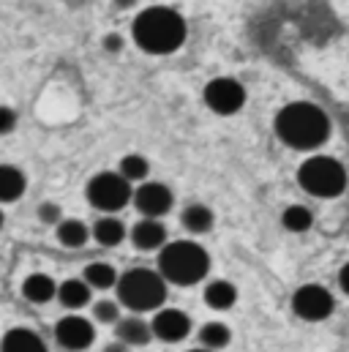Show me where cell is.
<instances>
[{
  "instance_id": "obj_1",
  "label": "cell",
  "mask_w": 349,
  "mask_h": 352,
  "mask_svg": "<svg viewBox=\"0 0 349 352\" xmlns=\"http://www.w3.org/2000/svg\"><path fill=\"white\" fill-rule=\"evenodd\" d=\"M275 137L292 151H317L330 137V118L311 101H289L273 120Z\"/></svg>"
},
{
  "instance_id": "obj_2",
  "label": "cell",
  "mask_w": 349,
  "mask_h": 352,
  "mask_svg": "<svg viewBox=\"0 0 349 352\" xmlns=\"http://www.w3.org/2000/svg\"><path fill=\"white\" fill-rule=\"evenodd\" d=\"M185 19L170 6H148L131 22L134 44L150 55H172L185 41Z\"/></svg>"
},
{
  "instance_id": "obj_3",
  "label": "cell",
  "mask_w": 349,
  "mask_h": 352,
  "mask_svg": "<svg viewBox=\"0 0 349 352\" xmlns=\"http://www.w3.org/2000/svg\"><path fill=\"white\" fill-rule=\"evenodd\" d=\"M210 270V257L196 241H172L159 252V273L177 287L199 284Z\"/></svg>"
},
{
  "instance_id": "obj_4",
  "label": "cell",
  "mask_w": 349,
  "mask_h": 352,
  "mask_svg": "<svg viewBox=\"0 0 349 352\" xmlns=\"http://www.w3.org/2000/svg\"><path fill=\"white\" fill-rule=\"evenodd\" d=\"M117 300L134 314L159 311L167 300V278L150 267H131L117 278Z\"/></svg>"
},
{
  "instance_id": "obj_5",
  "label": "cell",
  "mask_w": 349,
  "mask_h": 352,
  "mask_svg": "<svg viewBox=\"0 0 349 352\" xmlns=\"http://www.w3.org/2000/svg\"><path fill=\"white\" fill-rule=\"evenodd\" d=\"M297 183L306 194L319 197V199H333L341 197L347 188V170L339 159L333 156H308L300 170H297Z\"/></svg>"
},
{
  "instance_id": "obj_6",
  "label": "cell",
  "mask_w": 349,
  "mask_h": 352,
  "mask_svg": "<svg viewBox=\"0 0 349 352\" xmlns=\"http://www.w3.org/2000/svg\"><path fill=\"white\" fill-rule=\"evenodd\" d=\"M85 194L87 202L101 213H117L134 199L131 180H126L120 173H98V175H93L87 180Z\"/></svg>"
},
{
  "instance_id": "obj_7",
  "label": "cell",
  "mask_w": 349,
  "mask_h": 352,
  "mask_svg": "<svg viewBox=\"0 0 349 352\" xmlns=\"http://www.w3.org/2000/svg\"><path fill=\"white\" fill-rule=\"evenodd\" d=\"M336 298L322 284H303L292 295V311L306 322H322L333 314Z\"/></svg>"
},
{
  "instance_id": "obj_8",
  "label": "cell",
  "mask_w": 349,
  "mask_h": 352,
  "mask_svg": "<svg viewBox=\"0 0 349 352\" xmlns=\"http://www.w3.org/2000/svg\"><path fill=\"white\" fill-rule=\"evenodd\" d=\"M205 107L216 115H235L246 104V88L232 77H216L202 90Z\"/></svg>"
},
{
  "instance_id": "obj_9",
  "label": "cell",
  "mask_w": 349,
  "mask_h": 352,
  "mask_svg": "<svg viewBox=\"0 0 349 352\" xmlns=\"http://www.w3.org/2000/svg\"><path fill=\"white\" fill-rule=\"evenodd\" d=\"M134 208L142 213V216H150V219H161L172 210L174 205V194L170 186L164 183H156V180H145L142 186L134 188Z\"/></svg>"
},
{
  "instance_id": "obj_10",
  "label": "cell",
  "mask_w": 349,
  "mask_h": 352,
  "mask_svg": "<svg viewBox=\"0 0 349 352\" xmlns=\"http://www.w3.org/2000/svg\"><path fill=\"white\" fill-rule=\"evenodd\" d=\"M55 339H58V344H60L63 350L82 352L93 344L95 328H93V322L85 320V317L69 314V317H63V320L55 325Z\"/></svg>"
},
{
  "instance_id": "obj_11",
  "label": "cell",
  "mask_w": 349,
  "mask_h": 352,
  "mask_svg": "<svg viewBox=\"0 0 349 352\" xmlns=\"http://www.w3.org/2000/svg\"><path fill=\"white\" fill-rule=\"evenodd\" d=\"M150 328H153L156 339L174 344V342H183L191 333V317L180 309H159L150 320Z\"/></svg>"
},
{
  "instance_id": "obj_12",
  "label": "cell",
  "mask_w": 349,
  "mask_h": 352,
  "mask_svg": "<svg viewBox=\"0 0 349 352\" xmlns=\"http://www.w3.org/2000/svg\"><path fill=\"white\" fill-rule=\"evenodd\" d=\"M131 243L139 252H156L167 243V227L161 224V219H150L142 216L134 227H131Z\"/></svg>"
},
{
  "instance_id": "obj_13",
  "label": "cell",
  "mask_w": 349,
  "mask_h": 352,
  "mask_svg": "<svg viewBox=\"0 0 349 352\" xmlns=\"http://www.w3.org/2000/svg\"><path fill=\"white\" fill-rule=\"evenodd\" d=\"M115 339H120L128 347H145L153 339V328L142 317H123L115 322Z\"/></svg>"
},
{
  "instance_id": "obj_14",
  "label": "cell",
  "mask_w": 349,
  "mask_h": 352,
  "mask_svg": "<svg viewBox=\"0 0 349 352\" xmlns=\"http://www.w3.org/2000/svg\"><path fill=\"white\" fill-rule=\"evenodd\" d=\"M0 352H49L44 339L30 328H11L0 339Z\"/></svg>"
},
{
  "instance_id": "obj_15",
  "label": "cell",
  "mask_w": 349,
  "mask_h": 352,
  "mask_svg": "<svg viewBox=\"0 0 349 352\" xmlns=\"http://www.w3.org/2000/svg\"><path fill=\"white\" fill-rule=\"evenodd\" d=\"M90 298H93V287L85 278H66L63 284H58V300H60V306H66L71 311L85 309Z\"/></svg>"
},
{
  "instance_id": "obj_16",
  "label": "cell",
  "mask_w": 349,
  "mask_h": 352,
  "mask_svg": "<svg viewBox=\"0 0 349 352\" xmlns=\"http://www.w3.org/2000/svg\"><path fill=\"white\" fill-rule=\"evenodd\" d=\"M90 232H93V241L98 246H104V249H115V246H120L126 241V224L120 219H115V216H101L90 227Z\"/></svg>"
},
{
  "instance_id": "obj_17",
  "label": "cell",
  "mask_w": 349,
  "mask_h": 352,
  "mask_svg": "<svg viewBox=\"0 0 349 352\" xmlns=\"http://www.w3.org/2000/svg\"><path fill=\"white\" fill-rule=\"evenodd\" d=\"M55 295H58V284L47 273H30L22 281V298L30 300V303H38L41 306V303H49Z\"/></svg>"
},
{
  "instance_id": "obj_18",
  "label": "cell",
  "mask_w": 349,
  "mask_h": 352,
  "mask_svg": "<svg viewBox=\"0 0 349 352\" xmlns=\"http://www.w3.org/2000/svg\"><path fill=\"white\" fill-rule=\"evenodd\" d=\"M202 298H205V303L210 309L227 311V309H232L238 303V287L232 281H227V278H216V281H210L205 287V295Z\"/></svg>"
},
{
  "instance_id": "obj_19",
  "label": "cell",
  "mask_w": 349,
  "mask_h": 352,
  "mask_svg": "<svg viewBox=\"0 0 349 352\" xmlns=\"http://www.w3.org/2000/svg\"><path fill=\"white\" fill-rule=\"evenodd\" d=\"M27 188L25 173L14 164H0V205L16 202Z\"/></svg>"
},
{
  "instance_id": "obj_20",
  "label": "cell",
  "mask_w": 349,
  "mask_h": 352,
  "mask_svg": "<svg viewBox=\"0 0 349 352\" xmlns=\"http://www.w3.org/2000/svg\"><path fill=\"white\" fill-rule=\"evenodd\" d=\"M213 221H216L213 210H210L207 205H202V202H191V205L180 213V224H183L191 235H205V232H210V230H213Z\"/></svg>"
},
{
  "instance_id": "obj_21",
  "label": "cell",
  "mask_w": 349,
  "mask_h": 352,
  "mask_svg": "<svg viewBox=\"0 0 349 352\" xmlns=\"http://www.w3.org/2000/svg\"><path fill=\"white\" fill-rule=\"evenodd\" d=\"M55 232H58L60 246H66V249H82L87 241L93 238L90 227H87L85 221H80V219H63Z\"/></svg>"
},
{
  "instance_id": "obj_22",
  "label": "cell",
  "mask_w": 349,
  "mask_h": 352,
  "mask_svg": "<svg viewBox=\"0 0 349 352\" xmlns=\"http://www.w3.org/2000/svg\"><path fill=\"white\" fill-rule=\"evenodd\" d=\"M82 278L93 289H112V287H117L120 276L109 263H90L85 267V273H82Z\"/></svg>"
},
{
  "instance_id": "obj_23",
  "label": "cell",
  "mask_w": 349,
  "mask_h": 352,
  "mask_svg": "<svg viewBox=\"0 0 349 352\" xmlns=\"http://www.w3.org/2000/svg\"><path fill=\"white\" fill-rule=\"evenodd\" d=\"M281 224L286 232H308L314 224V213L306 205H289L281 213Z\"/></svg>"
},
{
  "instance_id": "obj_24",
  "label": "cell",
  "mask_w": 349,
  "mask_h": 352,
  "mask_svg": "<svg viewBox=\"0 0 349 352\" xmlns=\"http://www.w3.org/2000/svg\"><path fill=\"white\" fill-rule=\"evenodd\" d=\"M229 342H232V333L224 322H207V325L199 328V344L207 347V350H224Z\"/></svg>"
},
{
  "instance_id": "obj_25",
  "label": "cell",
  "mask_w": 349,
  "mask_h": 352,
  "mask_svg": "<svg viewBox=\"0 0 349 352\" xmlns=\"http://www.w3.org/2000/svg\"><path fill=\"white\" fill-rule=\"evenodd\" d=\"M117 173L126 180H131V183H145L148 175H150V162L145 156H139V153H128V156L120 159V170Z\"/></svg>"
},
{
  "instance_id": "obj_26",
  "label": "cell",
  "mask_w": 349,
  "mask_h": 352,
  "mask_svg": "<svg viewBox=\"0 0 349 352\" xmlns=\"http://www.w3.org/2000/svg\"><path fill=\"white\" fill-rule=\"evenodd\" d=\"M93 320L101 325H115L120 320V306L115 300H98L93 303Z\"/></svg>"
},
{
  "instance_id": "obj_27",
  "label": "cell",
  "mask_w": 349,
  "mask_h": 352,
  "mask_svg": "<svg viewBox=\"0 0 349 352\" xmlns=\"http://www.w3.org/2000/svg\"><path fill=\"white\" fill-rule=\"evenodd\" d=\"M38 219L41 224H49V227H58L63 221V208L58 202H41L38 205Z\"/></svg>"
},
{
  "instance_id": "obj_28",
  "label": "cell",
  "mask_w": 349,
  "mask_h": 352,
  "mask_svg": "<svg viewBox=\"0 0 349 352\" xmlns=\"http://www.w3.org/2000/svg\"><path fill=\"white\" fill-rule=\"evenodd\" d=\"M16 129V112L11 107H3L0 104V137L3 134H11Z\"/></svg>"
},
{
  "instance_id": "obj_29",
  "label": "cell",
  "mask_w": 349,
  "mask_h": 352,
  "mask_svg": "<svg viewBox=\"0 0 349 352\" xmlns=\"http://www.w3.org/2000/svg\"><path fill=\"white\" fill-rule=\"evenodd\" d=\"M101 47H104L109 55H117V52L123 50V38H120V33H106L104 41H101Z\"/></svg>"
},
{
  "instance_id": "obj_30",
  "label": "cell",
  "mask_w": 349,
  "mask_h": 352,
  "mask_svg": "<svg viewBox=\"0 0 349 352\" xmlns=\"http://www.w3.org/2000/svg\"><path fill=\"white\" fill-rule=\"evenodd\" d=\"M339 284H341V289H344V292L349 295V263L344 265L341 270H339Z\"/></svg>"
},
{
  "instance_id": "obj_31",
  "label": "cell",
  "mask_w": 349,
  "mask_h": 352,
  "mask_svg": "<svg viewBox=\"0 0 349 352\" xmlns=\"http://www.w3.org/2000/svg\"><path fill=\"white\" fill-rule=\"evenodd\" d=\"M104 352H128V344H123V342L117 339V342H112V344H106V347H104Z\"/></svg>"
},
{
  "instance_id": "obj_32",
  "label": "cell",
  "mask_w": 349,
  "mask_h": 352,
  "mask_svg": "<svg viewBox=\"0 0 349 352\" xmlns=\"http://www.w3.org/2000/svg\"><path fill=\"white\" fill-rule=\"evenodd\" d=\"M115 6H120V8H128V6H134V0H115Z\"/></svg>"
},
{
  "instance_id": "obj_33",
  "label": "cell",
  "mask_w": 349,
  "mask_h": 352,
  "mask_svg": "<svg viewBox=\"0 0 349 352\" xmlns=\"http://www.w3.org/2000/svg\"><path fill=\"white\" fill-rule=\"evenodd\" d=\"M188 352H216V350H207V347H202V344H199L196 350H188Z\"/></svg>"
},
{
  "instance_id": "obj_34",
  "label": "cell",
  "mask_w": 349,
  "mask_h": 352,
  "mask_svg": "<svg viewBox=\"0 0 349 352\" xmlns=\"http://www.w3.org/2000/svg\"><path fill=\"white\" fill-rule=\"evenodd\" d=\"M3 224H5V216H3V210H0V230H3Z\"/></svg>"
}]
</instances>
